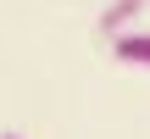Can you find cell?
Instances as JSON below:
<instances>
[{
	"label": "cell",
	"instance_id": "obj_1",
	"mask_svg": "<svg viewBox=\"0 0 150 139\" xmlns=\"http://www.w3.org/2000/svg\"><path fill=\"white\" fill-rule=\"evenodd\" d=\"M145 11H150V0H111V6L100 11V39L111 45V39H117V33H128Z\"/></svg>",
	"mask_w": 150,
	"mask_h": 139
},
{
	"label": "cell",
	"instance_id": "obj_2",
	"mask_svg": "<svg viewBox=\"0 0 150 139\" xmlns=\"http://www.w3.org/2000/svg\"><path fill=\"white\" fill-rule=\"evenodd\" d=\"M111 56H117L122 67H150V33H139V28L117 33V39H111Z\"/></svg>",
	"mask_w": 150,
	"mask_h": 139
},
{
	"label": "cell",
	"instance_id": "obj_3",
	"mask_svg": "<svg viewBox=\"0 0 150 139\" xmlns=\"http://www.w3.org/2000/svg\"><path fill=\"white\" fill-rule=\"evenodd\" d=\"M0 139H22V134H0Z\"/></svg>",
	"mask_w": 150,
	"mask_h": 139
}]
</instances>
